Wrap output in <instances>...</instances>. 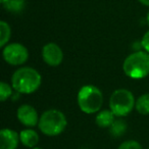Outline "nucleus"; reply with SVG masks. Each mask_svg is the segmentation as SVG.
<instances>
[{"mask_svg": "<svg viewBox=\"0 0 149 149\" xmlns=\"http://www.w3.org/2000/svg\"><path fill=\"white\" fill-rule=\"evenodd\" d=\"M41 82V74L32 68H19L11 77V86L21 94L34 93L39 89Z\"/></svg>", "mask_w": 149, "mask_h": 149, "instance_id": "f257e3e1", "label": "nucleus"}, {"mask_svg": "<svg viewBox=\"0 0 149 149\" xmlns=\"http://www.w3.org/2000/svg\"><path fill=\"white\" fill-rule=\"evenodd\" d=\"M123 70L131 79H144L149 74V53L137 51L130 54L123 63Z\"/></svg>", "mask_w": 149, "mask_h": 149, "instance_id": "f03ea898", "label": "nucleus"}, {"mask_svg": "<svg viewBox=\"0 0 149 149\" xmlns=\"http://www.w3.org/2000/svg\"><path fill=\"white\" fill-rule=\"evenodd\" d=\"M66 125V118L60 110L48 109L41 116L38 127L44 135L53 137L61 134L65 130Z\"/></svg>", "mask_w": 149, "mask_h": 149, "instance_id": "7ed1b4c3", "label": "nucleus"}, {"mask_svg": "<svg viewBox=\"0 0 149 149\" xmlns=\"http://www.w3.org/2000/svg\"><path fill=\"white\" fill-rule=\"evenodd\" d=\"M78 104L80 109L88 114L98 112L103 103L102 92L93 85H85L78 93Z\"/></svg>", "mask_w": 149, "mask_h": 149, "instance_id": "20e7f679", "label": "nucleus"}, {"mask_svg": "<svg viewBox=\"0 0 149 149\" xmlns=\"http://www.w3.org/2000/svg\"><path fill=\"white\" fill-rule=\"evenodd\" d=\"M136 101L132 92L127 89H118L109 98V108L116 116H126L134 108Z\"/></svg>", "mask_w": 149, "mask_h": 149, "instance_id": "39448f33", "label": "nucleus"}, {"mask_svg": "<svg viewBox=\"0 0 149 149\" xmlns=\"http://www.w3.org/2000/svg\"><path fill=\"white\" fill-rule=\"evenodd\" d=\"M3 58L11 65H19L25 63L29 58L28 49L21 43L7 44L3 47Z\"/></svg>", "mask_w": 149, "mask_h": 149, "instance_id": "423d86ee", "label": "nucleus"}, {"mask_svg": "<svg viewBox=\"0 0 149 149\" xmlns=\"http://www.w3.org/2000/svg\"><path fill=\"white\" fill-rule=\"evenodd\" d=\"M42 57L45 63L50 66H57L62 62L63 53L57 44L47 43L42 49Z\"/></svg>", "mask_w": 149, "mask_h": 149, "instance_id": "0eeeda50", "label": "nucleus"}, {"mask_svg": "<svg viewBox=\"0 0 149 149\" xmlns=\"http://www.w3.org/2000/svg\"><path fill=\"white\" fill-rule=\"evenodd\" d=\"M17 116L19 123L28 128H33L39 124L40 118L38 116L37 110L29 104H23L19 106L17 112Z\"/></svg>", "mask_w": 149, "mask_h": 149, "instance_id": "6e6552de", "label": "nucleus"}, {"mask_svg": "<svg viewBox=\"0 0 149 149\" xmlns=\"http://www.w3.org/2000/svg\"><path fill=\"white\" fill-rule=\"evenodd\" d=\"M19 142V135L10 129L0 131V149H17Z\"/></svg>", "mask_w": 149, "mask_h": 149, "instance_id": "1a4fd4ad", "label": "nucleus"}, {"mask_svg": "<svg viewBox=\"0 0 149 149\" xmlns=\"http://www.w3.org/2000/svg\"><path fill=\"white\" fill-rule=\"evenodd\" d=\"M19 141L24 146L34 148L39 142V135L32 129H26L19 133Z\"/></svg>", "mask_w": 149, "mask_h": 149, "instance_id": "9d476101", "label": "nucleus"}, {"mask_svg": "<svg viewBox=\"0 0 149 149\" xmlns=\"http://www.w3.org/2000/svg\"><path fill=\"white\" fill-rule=\"evenodd\" d=\"M114 116H116L111 110H100L95 118V123L100 128H110L114 122Z\"/></svg>", "mask_w": 149, "mask_h": 149, "instance_id": "9b49d317", "label": "nucleus"}, {"mask_svg": "<svg viewBox=\"0 0 149 149\" xmlns=\"http://www.w3.org/2000/svg\"><path fill=\"white\" fill-rule=\"evenodd\" d=\"M135 107L139 113L144 114V116L149 114V93H145L141 95L136 100Z\"/></svg>", "mask_w": 149, "mask_h": 149, "instance_id": "f8f14e48", "label": "nucleus"}, {"mask_svg": "<svg viewBox=\"0 0 149 149\" xmlns=\"http://www.w3.org/2000/svg\"><path fill=\"white\" fill-rule=\"evenodd\" d=\"M11 30L9 25L4 21L0 22V47H4L10 39Z\"/></svg>", "mask_w": 149, "mask_h": 149, "instance_id": "ddd939ff", "label": "nucleus"}, {"mask_svg": "<svg viewBox=\"0 0 149 149\" xmlns=\"http://www.w3.org/2000/svg\"><path fill=\"white\" fill-rule=\"evenodd\" d=\"M109 131L111 133L112 136L114 137H120L125 134L127 131V124L125 120H114L113 124L110 126Z\"/></svg>", "mask_w": 149, "mask_h": 149, "instance_id": "4468645a", "label": "nucleus"}, {"mask_svg": "<svg viewBox=\"0 0 149 149\" xmlns=\"http://www.w3.org/2000/svg\"><path fill=\"white\" fill-rule=\"evenodd\" d=\"M5 9L10 13H19L25 7V1L24 0H9L8 2L3 4Z\"/></svg>", "mask_w": 149, "mask_h": 149, "instance_id": "2eb2a0df", "label": "nucleus"}, {"mask_svg": "<svg viewBox=\"0 0 149 149\" xmlns=\"http://www.w3.org/2000/svg\"><path fill=\"white\" fill-rule=\"evenodd\" d=\"M13 94V90L11 87L5 82H1L0 83V100L4 102L8 97H10Z\"/></svg>", "mask_w": 149, "mask_h": 149, "instance_id": "dca6fc26", "label": "nucleus"}, {"mask_svg": "<svg viewBox=\"0 0 149 149\" xmlns=\"http://www.w3.org/2000/svg\"><path fill=\"white\" fill-rule=\"evenodd\" d=\"M118 149H143V148L139 144V142H137L135 140H129L123 142Z\"/></svg>", "mask_w": 149, "mask_h": 149, "instance_id": "f3484780", "label": "nucleus"}, {"mask_svg": "<svg viewBox=\"0 0 149 149\" xmlns=\"http://www.w3.org/2000/svg\"><path fill=\"white\" fill-rule=\"evenodd\" d=\"M141 44H142V47L144 48V50L149 53V30L144 34L142 40H141Z\"/></svg>", "mask_w": 149, "mask_h": 149, "instance_id": "a211bd4d", "label": "nucleus"}, {"mask_svg": "<svg viewBox=\"0 0 149 149\" xmlns=\"http://www.w3.org/2000/svg\"><path fill=\"white\" fill-rule=\"evenodd\" d=\"M138 1L145 6H149V0H138Z\"/></svg>", "mask_w": 149, "mask_h": 149, "instance_id": "6ab92c4d", "label": "nucleus"}, {"mask_svg": "<svg viewBox=\"0 0 149 149\" xmlns=\"http://www.w3.org/2000/svg\"><path fill=\"white\" fill-rule=\"evenodd\" d=\"M8 1H9V0H0V2L2 3V4H5V3L8 2Z\"/></svg>", "mask_w": 149, "mask_h": 149, "instance_id": "aec40b11", "label": "nucleus"}, {"mask_svg": "<svg viewBox=\"0 0 149 149\" xmlns=\"http://www.w3.org/2000/svg\"><path fill=\"white\" fill-rule=\"evenodd\" d=\"M146 19H147V24H148V26H149V11H148V13H147Z\"/></svg>", "mask_w": 149, "mask_h": 149, "instance_id": "412c9836", "label": "nucleus"}, {"mask_svg": "<svg viewBox=\"0 0 149 149\" xmlns=\"http://www.w3.org/2000/svg\"><path fill=\"white\" fill-rule=\"evenodd\" d=\"M32 149H42V148H37V147H34V148H32Z\"/></svg>", "mask_w": 149, "mask_h": 149, "instance_id": "4be33fe9", "label": "nucleus"}]
</instances>
